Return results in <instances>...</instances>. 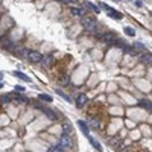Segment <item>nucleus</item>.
Returning <instances> with one entry per match:
<instances>
[{
	"mask_svg": "<svg viewBox=\"0 0 152 152\" xmlns=\"http://www.w3.org/2000/svg\"><path fill=\"white\" fill-rule=\"evenodd\" d=\"M81 23H82V26L87 31H91V32L96 29V26H97V23H96V20L93 19V17H82Z\"/></svg>",
	"mask_w": 152,
	"mask_h": 152,
	"instance_id": "1",
	"label": "nucleus"
},
{
	"mask_svg": "<svg viewBox=\"0 0 152 152\" xmlns=\"http://www.w3.org/2000/svg\"><path fill=\"white\" fill-rule=\"evenodd\" d=\"M71 146H73V141H71V138L67 136V134H64V136L61 137L59 140V149H71Z\"/></svg>",
	"mask_w": 152,
	"mask_h": 152,
	"instance_id": "2",
	"label": "nucleus"
},
{
	"mask_svg": "<svg viewBox=\"0 0 152 152\" xmlns=\"http://www.w3.org/2000/svg\"><path fill=\"white\" fill-rule=\"evenodd\" d=\"M28 58H29L31 62H40V61L43 59V55H41L40 52H35V50H34V52H29V56H28Z\"/></svg>",
	"mask_w": 152,
	"mask_h": 152,
	"instance_id": "3",
	"label": "nucleus"
},
{
	"mask_svg": "<svg viewBox=\"0 0 152 152\" xmlns=\"http://www.w3.org/2000/svg\"><path fill=\"white\" fill-rule=\"evenodd\" d=\"M78 125H79V128H81V131H82V134H84L85 137L90 136V129H88V123H87V122L79 120V122H78Z\"/></svg>",
	"mask_w": 152,
	"mask_h": 152,
	"instance_id": "4",
	"label": "nucleus"
},
{
	"mask_svg": "<svg viewBox=\"0 0 152 152\" xmlns=\"http://www.w3.org/2000/svg\"><path fill=\"white\" fill-rule=\"evenodd\" d=\"M140 62L141 64H151L152 62V55L151 53H143V55H140Z\"/></svg>",
	"mask_w": 152,
	"mask_h": 152,
	"instance_id": "5",
	"label": "nucleus"
},
{
	"mask_svg": "<svg viewBox=\"0 0 152 152\" xmlns=\"http://www.w3.org/2000/svg\"><path fill=\"white\" fill-rule=\"evenodd\" d=\"M85 102H87V94L81 93L78 96V99H76V106H78V108H81V106L85 105Z\"/></svg>",
	"mask_w": 152,
	"mask_h": 152,
	"instance_id": "6",
	"label": "nucleus"
},
{
	"mask_svg": "<svg viewBox=\"0 0 152 152\" xmlns=\"http://www.w3.org/2000/svg\"><path fill=\"white\" fill-rule=\"evenodd\" d=\"M14 76H17L19 79H21V81H26V82H31V78L26 76L24 73H21V71H14Z\"/></svg>",
	"mask_w": 152,
	"mask_h": 152,
	"instance_id": "7",
	"label": "nucleus"
},
{
	"mask_svg": "<svg viewBox=\"0 0 152 152\" xmlns=\"http://www.w3.org/2000/svg\"><path fill=\"white\" fill-rule=\"evenodd\" d=\"M108 15L111 17V19H116V20H120L122 19V14L119 11H114V9H110L108 11Z\"/></svg>",
	"mask_w": 152,
	"mask_h": 152,
	"instance_id": "8",
	"label": "nucleus"
},
{
	"mask_svg": "<svg viewBox=\"0 0 152 152\" xmlns=\"http://www.w3.org/2000/svg\"><path fill=\"white\" fill-rule=\"evenodd\" d=\"M41 62H43V66H44V67H49V66L52 64V62H53V58H52L50 55H47V56H43Z\"/></svg>",
	"mask_w": 152,
	"mask_h": 152,
	"instance_id": "9",
	"label": "nucleus"
},
{
	"mask_svg": "<svg viewBox=\"0 0 152 152\" xmlns=\"http://www.w3.org/2000/svg\"><path fill=\"white\" fill-rule=\"evenodd\" d=\"M87 138H88V140H90V143H91V145H93V146L96 148V151H99V152H102V146H101V145H99V143H97V141H96V140H94L93 137H90V136H88Z\"/></svg>",
	"mask_w": 152,
	"mask_h": 152,
	"instance_id": "10",
	"label": "nucleus"
},
{
	"mask_svg": "<svg viewBox=\"0 0 152 152\" xmlns=\"http://www.w3.org/2000/svg\"><path fill=\"white\" fill-rule=\"evenodd\" d=\"M102 40H103V41H113V40H116V35L111 34V32H110V34H103V35H102Z\"/></svg>",
	"mask_w": 152,
	"mask_h": 152,
	"instance_id": "11",
	"label": "nucleus"
},
{
	"mask_svg": "<svg viewBox=\"0 0 152 152\" xmlns=\"http://www.w3.org/2000/svg\"><path fill=\"white\" fill-rule=\"evenodd\" d=\"M70 12L73 14V15H84V11L81 9V8H71Z\"/></svg>",
	"mask_w": 152,
	"mask_h": 152,
	"instance_id": "12",
	"label": "nucleus"
},
{
	"mask_svg": "<svg viewBox=\"0 0 152 152\" xmlns=\"http://www.w3.org/2000/svg\"><path fill=\"white\" fill-rule=\"evenodd\" d=\"M17 55H19L20 58H24V56H29V53H28V50H26V49H20L19 52H17Z\"/></svg>",
	"mask_w": 152,
	"mask_h": 152,
	"instance_id": "13",
	"label": "nucleus"
},
{
	"mask_svg": "<svg viewBox=\"0 0 152 152\" xmlns=\"http://www.w3.org/2000/svg\"><path fill=\"white\" fill-rule=\"evenodd\" d=\"M11 97H12V94H5V96H2V97H0V101H2L3 103H8V102L11 101Z\"/></svg>",
	"mask_w": 152,
	"mask_h": 152,
	"instance_id": "14",
	"label": "nucleus"
},
{
	"mask_svg": "<svg viewBox=\"0 0 152 152\" xmlns=\"http://www.w3.org/2000/svg\"><path fill=\"white\" fill-rule=\"evenodd\" d=\"M38 99H40V101H44V102H50V101H52V97H50V96H47V94H40V96H38Z\"/></svg>",
	"mask_w": 152,
	"mask_h": 152,
	"instance_id": "15",
	"label": "nucleus"
},
{
	"mask_svg": "<svg viewBox=\"0 0 152 152\" xmlns=\"http://www.w3.org/2000/svg\"><path fill=\"white\" fill-rule=\"evenodd\" d=\"M56 93H58V96H61V97H64V99L67 101V102H71V99H70V97L64 93V91H61V90H56Z\"/></svg>",
	"mask_w": 152,
	"mask_h": 152,
	"instance_id": "16",
	"label": "nucleus"
},
{
	"mask_svg": "<svg viewBox=\"0 0 152 152\" xmlns=\"http://www.w3.org/2000/svg\"><path fill=\"white\" fill-rule=\"evenodd\" d=\"M125 34L129 35V37H134V35H136V31H134L132 28H125Z\"/></svg>",
	"mask_w": 152,
	"mask_h": 152,
	"instance_id": "17",
	"label": "nucleus"
},
{
	"mask_svg": "<svg viewBox=\"0 0 152 152\" xmlns=\"http://www.w3.org/2000/svg\"><path fill=\"white\" fill-rule=\"evenodd\" d=\"M140 105H141V106H145V108H148V110H152V103H151V102L140 101Z\"/></svg>",
	"mask_w": 152,
	"mask_h": 152,
	"instance_id": "18",
	"label": "nucleus"
},
{
	"mask_svg": "<svg viewBox=\"0 0 152 152\" xmlns=\"http://www.w3.org/2000/svg\"><path fill=\"white\" fill-rule=\"evenodd\" d=\"M44 111H46V116H47L49 119H53V120L56 119V116L53 114V111H52V110H44Z\"/></svg>",
	"mask_w": 152,
	"mask_h": 152,
	"instance_id": "19",
	"label": "nucleus"
},
{
	"mask_svg": "<svg viewBox=\"0 0 152 152\" xmlns=\"http://www.w3.org/2000/svg\"><path fill=\"white\" fill-rule=\"evenodd\" d=\"M69 81H70V78L67 75H62V78H59V82L61 84H69Z\"/></svg>",
	"mask_w": 152,
	"mask_h": 152,
	"instance_id": "20",
	"label": "nucleus"
},
{
	"mask_svg": "<svg viewBox=\"0 0 152 152\" xmlns=\"http://www.w3.org/2000/svg\"><path fill=\"white\" fill-rule=\"evenodd\" d=\"M87 6H88V8H91V9H93L94 12H99V8H97V6H94L93 3H87Z\"/></svg>",
	"mask_w": 152,
	"mask_h": 152,
	"instance_id": "21",
	"label": "nucleus"
},
{
	"mask_svg": "<svg viewBox=\"0 0 152 152\" xmlns=\"http://www.w3.org/2000/svg\"><path fill=\"white\" fill-rule=\"evenodd\" d=\"M56 2H64V3H75V0H56Z\"/></svg>",
	"mask_w": 152,
	"mask_h": 152,
	"instance_id": "22",
	"label": "nucleus"
},
{
	"mask_svg": "<svg viewBox=\"0 0 152 152\" xmlns=\"http://www.w3.org/2000/svg\"><path fill=\"white\" fill-rule=\"evenodd\" d=\"M15 90H17V91H23V90H24V88H23L21 85H17V87H15Z\"/></svg>",
	"mask_w": 152,
	"mask_h": 152,
	"instance_id": "23",
	"label": "nucleus"
},
{
	"mask_svg": "<svg viewBox=\"0 0 152 152\" xmlns=\"http://www.w3.org/2000/svg\"><path fill=\"white\" fill-rule=\"evenodd\" d=\"M2 79H3V75H2V73H0V81H2Z\"/></svg>",
	"mask_w": 152,
	"mask_h": 152,
	"instance_id": "24",
	"label": "nucleus"
},
{
	"mask_svg": "<svg viewBox=\"0 0 152 152\" xmlns=\"http://www.w3.org/2000/svg\"><path fill=\"white\" fill-rule=\"evenodd\" d=\"M2 87H3V84H2V82H0V88H2Z\"/></svg>",
	"mask_w": 152,
	"mask_h": 152,
	"instance_id": "25",
	"label": "nucleus"
}]
</instances>
